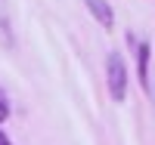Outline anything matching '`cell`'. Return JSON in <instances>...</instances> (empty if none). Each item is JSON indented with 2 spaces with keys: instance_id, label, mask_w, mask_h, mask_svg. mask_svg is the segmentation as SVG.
Returning a JSON list of instances; mask_svg holds the SVG:
<instances>
[{
  "instance_id": "2",
  "label": "cell",
  "mask_w": 155,
  "mask_h": 145,
  "mask_svg": "<svg viewBox=\"0 0 155 145\" xmlns=\"http://www.w3.org/2000/svg\"><path fill=\"white\" fill-rule=\"evenodd\" d=\"M87 3V9L93 12V19L102 25V28H112L115 25V9L109 6V0H84Z\"/></svg>"
},
{
  "instance_id": "4",
  "label": "cell",
  "mask_w": 155,
  "mask_h": 145,
  "mask_svg": "<svg viewBox=\"0 0 155 145\" xmlns=\"http://www.w3.org/2000/svg\"><path fill=\"white\" fill-rule=\"evenodd\" d=\"M0 40H3L6 46L12 43V37H9V28H6V19H0Z\"/></svg>"
},
{
  "instance_id": "3",
  "label": "cell",
  "mask_w": 155,
  "mask_h": 145,
  "mask_svg": "<svg viewBox=\"0 0 155 145\" xmlns=\"http://www.w3.org/2000/svg\"><path fill=\"white\" fill-rule=\"evenodd\" d=\"M137 52H140V59H137V68H140V71H137V77H140V84H143V90H149V87H152V84H149V43L143 40Z\"/></svg>"
},
{
  "instance_id": "6",
  "label": "cell",
  "mask_w": 155,
  "mask_h": 145,
  "mask_svg": "<svg viewBox=\"0 0 155 145\" xmlns=\"http://www.w3.org/2000/svg\"><path fill=\"white\" fill-rule=\"evenodd\" d=\"M0 145H12V142H9V136H6V133H0Z\"/></svg>"
},
{
  "instance_id": "5",
  "label": "cell",
  "mask_w": 155,
  "mask_h": 145,
  "mask_svg": "<svg viewBox=\"0 0 155 145\" xmlns=\"http://www.w3.org/2000/svg\"><path fill=\"white\" fill-rule=\"evenodd\" d=\"M6 117H9V105H6L3 99H0V124H3V121H6Z\"/></svg>"
},
{
  "instance_id": "1",
  "label": "cell",
  "mask_w": 155,
  "mask_h": 145,
  "mask_svg": "<svg viewBox=\"0 0 155 145\" xmlns=\"http://www.w3.org/2000/svg\"><path fill=\"white\" fill-rule=\"evenodd\" d=\"M106 80H109V96L115 102H124V96H127V62H124L121 52H109Z\"/></svg>"
},
{
  "instance_id": "7",
  "label": "cell",
  "mask_w": 155,
  "mask_h": 145,
  "mask_svg": "<svg viewBox=\"0 0 155 145\" xmlns=\"http://www.w3.org/2000/svg\"><path fill=\"white\" fill-rule=\"evenodd\" d=\"M149 90H152V99H155V87H149Z\"/></svg>"
}]
</instances>
